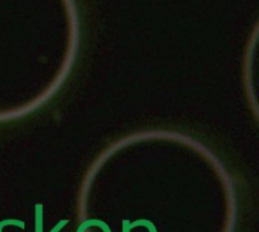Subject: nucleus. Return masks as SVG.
<instances>
[{"label":"nucleus","mask_w":259,"mask_h":232,"mask_svg":"<svg viewBox=\"0 0 259 232\" xmlns=\"http://www.w3.org/2000/svg\"><path fill=\"white\" fill-rule=\"evenodd\" d=\"M36 210H38V211H36V232H39V214H41V211H39V210H41V207L38 205V207H36Z\"/></svg>","instance_id":"nucleus-1"}]
</instances>
